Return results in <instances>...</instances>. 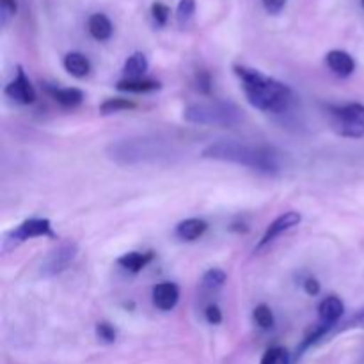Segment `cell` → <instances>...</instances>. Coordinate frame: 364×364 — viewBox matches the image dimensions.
<instances>
[{"instance_id": "cell-15", "label": "cell", "mask_w": 364, "mask_h": 364, "mask_svg": "<svg viewBox=\"0 0 364 364\" xmlns=\"http://www.w3.org/2000/svg\"><path fill=\"white\" fill-rule=\"evenodd\" d=\"M64 68L70 75L77 78H84L87 77L89 71H91V63H89L87 57L84 53H78V52H70L63 60Z\"/></svg>"}, {"instance_id": "cell-26", "label": "cell", "mask_w": 364, "mask_h": 364, "mask_svg": "<svg viewBox=\"0 0 364 364\" xmlns=\"http://www.w3.org/2000/svg\"><path fill=\"white\" fill-rule=\"evenodd\" d=\"M96 334H98L100 340L105 341V343H114V341H116V329L107 322H100L98 326H96Z\"/></svg>"}, {"instance_id": "cell-21", "label": "cell", "mask_w": 364, "mask_h": 364, "mask_svg": "<svg viewBox=\"0 0 364 364\" xmlns=\"http://www.w3.org/2000/svg\"><path fill=\"white\" fill-rule=\"evenodd\" d=\"M130 109H135V103L130 102V100L109 98L102 103V107H100V112L116 114V112H121V110H130Z\"/></svg>"}, {"instance_id": "cell-13", "label": "cell", "mask_w": 364, "mask_h": 364, "mask_svg": "<svg viewBox=\"0 0 364 364\" xmlns=\"http://www.w3.org/2000/svg\"><path fill=\"white\" fill-rule=\"evenodd\" d=\"M208 224L203 219H185L176 226V237L185 242H194L205 235Z\"/></svg>"}, {"instance_id": "cell-23", "label": "cell", "mask_w": 364, "mask_h": 364, "mask_svg": "<svg viewBox=\"0 0 364 364\" xmlns=\"http://www.w3.org/2000/svg\"><path fill=\"white\" fill-rule=\"evenodd\" d=\"M224 283H226V272L220 269H210L208 272H205V276H203V287H205L206 290H217V288L223 287Z\"/></svg>"}, {"instance_id": "cell-29", "label": "cell", "mask_w": 364, "mask_h": 364, "mask_svg": "<svg viewBox=\"0 0 364 364\" xmlns=\"http://www.w3.org/2000/svg\"><path fill=\"white\" fill-rule=\"evenodd\" d=\"M262 2H263V7L267 9V13L279 14L281 11L284 9V6H287L288 0H262Z\"/></svg>"}, {"instance_id": "cell-18", "label": "cell", "mask_w": 364, "mask_h": 364, "mask_svg": "<svg viewBox=\"0 0 364 364\" xmlns=\"http://www.w3.org/2000/svg\"><path fill=\"white\" fill-rule=\"evenodd\" d=\"M117 89L124 92H151L160 89V82L149 78H124L117 82Z\"/></svg>"}, {"instance_id": "cell-1", "label": "cell", "mask_w": 364, "mask_h": 364, "mask_svg": "<svg viewBox=\"0 0 364 364\" xmlns=\"http://www.w3.org/2000/svg\"><path fill=\"white\" fill-rule=\"evenodd\" d=\"M203 156L220 160V162L238 164V166L265 174H277L283 171V160H281V153L277 149L270 148V146L231 141V139L212 142L203 149Z\"/></svg>"}, {"instance_id": "cell-2", "label": "cell", "mask_w": 364, "mask_h": 364, "mask_svg": "<svg viewBox=\"0 0 364 364\" xmlns=\"http://www.w3.org/2000/svg\"><path fill=\"white\" fill-rule=\"evenodd\" d=\"M233 70L235 75L240 78L245 96L252 107L263 112H284L290 107L294 95L287 84L267 77L255 68L237 64Z\"/></svg>"}, {"instance_id": "cell-30", "label": "cell", "mask_w": 364, "mask_h": 364, "mask_svg": "<svg viewBox=\"0 0 364 364\" xmlns=\"http://www.w3.org/2000/svg\"><path fill=\"white\" fill-rule=\"evenodd\" d=\"M354 327H358V329H364V308L361 311L355 313V315L345 323V329H354Z\"/></svg>"}, {"instance_id": "cell-6", "label": "cell", "mask_w": 364, "mask_h": 364, "mask_svg": "<svg viewBox=\"0 0 364 364\" xmlns=\"http://www.w3.org/2000/svg\"><path fill=\"white\" fill-rule=\"evenodd\" d=\"M334 124L343 137H364V105L363 103H347L334 110Z\"/></svg>"}, {"instance_id": "cell-3", "label": "cell", "mask_w": 364, "mask_h": 364, "mask_svg": "<svg viewBox=\"0 0 364 364\" xmlns=\"http://www.w3.org/2000/svg\"><path fill=\"white\" fill-rule=\"evenodd\" d=\"M173 146L159 137H132L112 142L107 148V155L121 166L137 164H156L173 156Z\"/></svg>"}, {"instance_id": "cell-31", "label": "cell", "mask_w": 364, "mask_h": 364, "mask_svg": "<svg viewBox=\"0 0 364 364\" xmlns=\"http://www.w3.org/2000/svg\"><path fill=\"white\" fill-rule=\"evenodd\" d=\"M304 291L308 295H311V297H316V295L320 294V283L315 277H308V279L304 281Z\"/></svg>"}, {"instance_id": "cell-22", "label": "cell", "mask_w": 364, "mask_h": 364, "mask_svg": "<svg viewBox=\"0 0 364 364\" xmlns=\"http://www.w3.org/2000/svg\"><path fill=\"white\" fill-rule=\"evenodd\" d=\"M259 364H290V354L284 347H270Z\"/></svg>"}, {"instance_id": "cell-25", "label": "cell", "mask_w": 364, "mask_h": 364, "mask_svg": "<svg viewBox=\"0 0 364 364\" xmlns=\"http://www.w3.org/2000/svg\"><path fill=\"white\" fill-rule=\"evenodd\" d=\"M169 14H171V9L164 2H155L151 6V16L159 27H164V25L167 23V20H169Z\"/></svg>"}, {"instance_id": "cell-20", "label": "cell", "mask_w": 364, "mask_h": 364, "mask_svg": "<svg viewBox=\"0 0 364 364\" xmlns=\"http://www.w3.org/2000/svg\"><path fill=\"white\" fill-rule=\"evenodd\" d=\"M255 322L258 323L259 329H263V331L272 329L274 323H276V318H274L272 309H270L267 304L256 306V308H255Z\"/></svg>"}, {"instance_id": "cell-5", "label": "cell", "mask_w": 364, "mask_h": 364, "mask_svg": "<svg viewBox=\"0 0 364 364\" xmlns=\"http://www.w3.org/2000/svg\"><path fill=\"white\" fill-rule=\"evenodd\" d=\"M38 237H53L52 224L48 219H27L16 226L14 230H11L9 233L4 237L2 240V251L7 252L11 249L18 247L23 242L31 240V238Z\"/></svg>"}, {"instance_id": "cell-17", "label": "cell", "mask_w": 364, "mask_h": 364, "mask_svg": "<svg viewBox=\"0 0 364 364\" xmlns=\"http://www.w3.org/2000/svg\"><path fill=\"white\" fill-rule=\"evenodd\" d=\"M151 259H153V252H127V255L117 258V263H119L123 269L137 274L141 272V270L144 269Z\"/></svg>"}, {"instance_id": "cell-16", "label": "cell", "mask_w": 364, "mask_h": 364, "mask_svg": "<svg viewBox=\"0 0 364 364\" xmlns=\"http://www.w3.org/2000/svg\"><path fill=\"white\" fill-rule=\"evenodd\" d=\"M48 91L57 103L68 109H75L84 102V92L77 87H52Z\"/></svg>"}, {"instance_id": "cell-12", "label": "cell", "mask_w": 364, "mask_h": 364, "mask_svg": "<svg viewBox=\"0 0 364 364\" xmlns=\"http://www.w3.org/2000/svg\"><path fill=\"white\" fill-rule=\"evenodd\" d=\"M327 66L333 70V73H336L338 77H350L355 71V60L352 59V55L343 50H331L326 57Z\"/></svg>"}, {"instance_id": "cell-33", "label": "cell", "mask_w": 364, "mask_h": 364, "mask_svg": "<svg viewBox=\"0 0 364 364\" xmlns=\"http://www.w3.org/2000/svg\"><path fill=\"white\" fill-rule=\"evenodd\" d=\"M361 4H363V9H364V0H361Z\"/></svg>"}, {"instance_id": "cell-14", "label": "cell", "mask_w": 364, "mask_h": 364, "mask_svg": "<svg viewBox=\"0 0 364 364\" xmlns=\"http://www.w3.org/2000/svg\"><path fill=\"white\" fill-rule=\"evenodd\" d=\"M87 28L89 34H91L96 41H107V39H110V36H112L114 32L112 21H110L109 16L103 13L92 14L87 21Z\"/></svg>"}, {"instance_id": "cell-27", "label": "cell", "mask_w": 364, "mask_h": 364, "mask_svg": "<svg viewBox=\"0 0 364 364\" xmlns=\"http://www.w3.org/2000/svg\"><path fill=\"white\" fill-rule=\"evenodd\" d=\"M16 0H0V18H2V25H7V21L16 14Z\"/></svg>"}, {"instance_id": "cell-11", "label": "cell", "mask_w": 364, "mask_h": 364, "mask_svg": "<svg viewBox=\"0 0 364 364\" xmlns=\"http://www.w3.org/2000/svg\"><path fill=\"white\" fill-rule=\"evenodd\" d=\"M343 313H345V306L343 302H341V299H338L336 295H331V297L323 299L318 306L320 323L327 326L329 329H333V327L340 322Z\"/></svg>"}, {"instance_id": "cell-8", "label": "cell", "mask_w": 364, "mask_h": 364, "mask_svg": "<svg viewBox=\"0 0 364 364\" xmlns=\"http://www.w3.org/2000/svg\"><path fill=\"white\" fill-rule=\"evenodd\" d=\"M4 92H6L7 98L14 100L16 103H21V105L34 103V100H36L34 85L31 84V80H28V77L25 75L23 68L21 66H18L16 77H14L13 80L6 85Z\"/></svg>"}, {"instance_id": "cell-24", "label": "cell", "mask_w": 364, "mask_h": 364, "mask_svg": "<svg viewBox=\"0 0 364 364\" xmlns=\"http://www.w3.org/2000/svg\"><path fill=\"white\" fill-rule=\"evenodd\" d=\"M196 13V0H180L176 9V18L178 23L185 25Z\"/></svg>"}, {"instance_id": "cell-9", "label": "cell", "mask_w": 364, "mask_h": 364, "mask_svg": "<svg viewBox=\"0 0 364 364\" xmlns=\"http://www.w3.org/2000/svg\"><path fill=\"white\" fill-rule=\"evenodd\" d=\"M301 220H302V217H301V213H299V212H284L283 215L277 217L274 223H270V226L267 228L265 235L262 237L259 244L256 245V251L263 249L265 245L272 244V242L276 240L279 235L287 233V231L291 230V228L299 226V224H301Z\"/></svg>"}, {"instance_id": "cell-32", "label": "cell", "mask_w": 364, "mask_h": 364, "mask_svg": "<svg viewBox=\"0 0 364 364\" xmlns=\"http://www.w3.org/2000/svg\"><path fill=\"white\" fill-rule=\"evenodd\" d=\"M210 75L208 73H201L198 77V87H199V91H203V92H208L210 91Z\"/></svg>"}, {"instance_id": "cell-7", "label": "cell", "mask_w": 364, "mask_h": 364, "mask_svg": "<svg viewBox=\"0 0 364 364\" xmlns=\"http://www.w3.org/2000/svg\"><path fill=\"white\" fill-rule=\"evenodd\" d=\"M78 247L75 242H63V244L57 245L53 251L48 252V256L45 258L41 265L43 276H57V274L64 272L68 267L71 265L75 258H77Z\"/></svg>"}, {"instance_id": "cell-4", "label": "cell", "mask_w": 364, "mask_h": 364, "mask_svg": "<svg viewBox=\"0 0 364 364\" xmlns=\"http://www.w3.org/2000/svg\"><path fill=\"white\" fill-rule=\"evenodd\" d=\"M183 119L192 124H210V127H235L242 121V110L231 102H199L192 103L183 110Z\"/></svg>"}, {"instance_id": "cell-28", "label": "cell", "mask_w": 364, "mask_h": 364, "mask_svg": "<svg viewBox=\"0 0 364 364\" xmlns=\"http://www.w3.org/2000/svg\"><path fill=\"white\" fill-rule=\"evenodd\" d=\"M205 316L206 320H208V323H212V326H217V323L223 322V311H220L219 306L215 304H210L208 308L205 309Z\"/></svg>"}, {"instance_id": "cell-19", "label": "cell", "mask_w": 364, "mask_h": 364, "mask_svg": "<svg viewBox=\"0 0 364 364\" xmlns=\"http://www.w3.org/2000/svg\"><path fill=\"white\" fill-rule=\"evenodd\" d=\"M148 66L149 64L144 53L135 52L132 53L127 59V63H124V75H127L128 78H142L146 71H148Z\"/></svg>"}, {"instance_id": "cell-10", "label": "cell", "mask_w": 364, "mask_h": 364, "mask_svg": "<svg viewBox=\"0 0 364 364\" xmlns=\"http://www.w3.org/2000/svg\"><path fill=\"white\" fill-rule=\"evenodd\" d=\"M180 301V288L174 283H160L153 288V304L160 311H171Z\"/></svg>"}]
</instances>
